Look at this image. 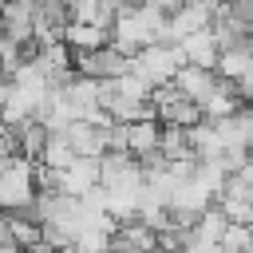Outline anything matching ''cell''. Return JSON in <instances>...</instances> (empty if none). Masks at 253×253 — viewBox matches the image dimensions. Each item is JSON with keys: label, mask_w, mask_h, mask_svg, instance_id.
<instances>
[{"label": "cell", "mask_w": 253, "mask_h": 253, "mask_svg": "<svg viewBox=\"0 0 253 253\" xmlns=\"http://www.w3.org/2000/svg\"><path fill=\"white\" fill-rule=\"evenodd\" d=\"M126 142H130V154H150L162 146V119H138V123H126Z\"/></svg>", "instance_id": "8"}, {"label": "cell", "mask_w": 253, "mask_h": 253, "mask_svg": "<svg viewBox=\"0 0 253 253\" xmlns=\"http://www.w3.org/2000/svg\"><path fill=\"white\" fill-rule=\"evenodd\" d=\"M63 40L75 47V51H95L103 43H111V28H99V24H83V20H71L63 28Z\"/></svg>", "instance_id": "9"}, {"label": "cell", "mask_w": 253, "mask_h": 253, "mask_svg": "<svg viewBox=\"0 0 253 253\" xmlns=\"http://www.w3.org/2000/svg\"><path fill=\"white\" fill-rule=\"evenodd\" d=\"M170 162H182V158H198L194 142H190V126H178V123H162V146H158Z\"/></svg>", "instance_id": "11"}, {"label": "cell", "mask_w": 253, "mask_h": 253, "mask_svg": "<svg viewBox=\"0 0 253 253\" xmlns=\"http://www.w3.org/2000/svg\"><path fill=\"white\" fill-rule=\"evenodd\" d=\"M107 150H130V142H126V123H111L107 126Z\"/></svg>", "instance_id": "17"}, {"label": "cell", "mask_w": 253, "mask_h": 253, "mask_svg": "<svg viewBox=\"0 0 253 253\" xmlns=\"http://www.w3.org/2000/svg\"><path fill=\"white\" fill-rule=\"evenodd\" d=\"M36 198H40L36 158H28V154L4 158V166H0V202H4V210H32Z\"/></svg>", "instance_id": "1"}, {"label": "cell", "mask_w": 253, "mask_h": 253, "mask_svg": "<svg viewBox=\"0 0 253 253\" xmlns=\"http://www.w3.org/2000/svg\"><path fill=\"white\" fill-rule=\"evenodd\" d=\"M249 28H253V20H249Z\"/></svg>", "instance_id": "21"}, {"label": "cell", "mask_w": 253, "mask_h": 253, "mask_svg": "<svg viewBox=\"0 0 253 253\" xmlns=\"http://www.w3.org/2000/svg\"><path fill=\"white\" fill-rule=\"evenodd\" d=\"M233 83H237V91H241V99H245V103H253V67H249V71H245L241 79H233Z\"/></svg>", "instance_id": "18"}, {"label": "cell", "mask_w": 253, "mask_h": 253, "mask_svg": "<svg viewBox=\"0 0 253 253\" xmlns=\"http://www.w3.org/2000/svg\"><path fill=\"white\" fill-rule=\"evenodd\" d=\"M103 182V158H91V154H79L67 170H63V194H75L83 198L91 186Z\"/></svg>", "instance_id": "4"}, {"label": "cell", "mask_w": 253, "mask_h": 253, "mask_svg": "<svg viewBox=\"0 0 253 253\" xmlns=\"http://www.w3.org/2000/svg\"><path fill=\"white\" fill-rule=\"evenodd\" d=\"M182 51H186V63H202V67H213L217 71V59H221V43L213 36V28H198L182 40Z\"/></svg>", "instance_id": "6"}, {"label": "cell", "mask_w": 253, "mask_h": 253, "mask_svg": "<svg viewBox=\"0 0 253 253\" xmlns=\"http://www.w3.org/2000/svg\"><path fill=\"white\" fill-rule=\"evenodd\" d=\"M241 107H245V99H241L237 83H233V79H225V75H217L213 91L202 99V111H206V119H225V115H237Z\"/></svg>", "instance_id": "5"}, {"label": "cell", "mask_w": 253, "mask_h": 253, "mask_svg": "<svg viewBox=\"0 0 253 253\" xmlns=\"http://www.w3.org/2000/svg\"><path fill=\"white\" fill-rule=\"evenodd\" d=\"M67 142L75 146V154H91V158H103L107 154V126L91 123V119H75L67 123Z\"/></svg>", "instance_id": "3"}, {"label": "cell", "mask_w": 253, "mask_h": 253, "mask_svg": "<svg viewBox=\"0 0 253 253\" xmlns=\"http://www.w3.org/2000/svg\"><path fill=\"white\" fill-rule=\"evenodd\" d=\"M249 67H253V36H249L245 43L221 47V59H217V75H225V79H241Z\"/></svg>", "instance_id": "12"}, {"label": "cell", "mask_w": 253, "mask_h": 253, "mask_svg": "<svg viewBox=\"0 0 253 253\" xmlns=\"http://www.w3.org/2000/svg\"><path fill=\"white\" fill-rule=\"evenodd\" d=\"M225 225H229V217H225V210L213 202L202 217H198V225H194V237L198 241H213V245H221V237H225Z\"/></svg>", "instance_id": "15"}, {"label": "cell", "mask_w": 253, "mask_h": 253, "mask_svg": "<svg viewBox=\"0 0 253 253\" xmlns=\"http://www.w3.org/2000/svg\"><path fill=\"white\" fill-rule=\"evenodd\" d=\"M16 134H20V154L40 158V154H43V146H47V138H51V126H47L40 115H32V119L16 123Z\"/></svg>", "instance_id": "10"}, {"label": "cell", "mask_w": 253, "mask_h": 253, "mask_svg": "<svg viewBox=\"0 0 253 253\" xmlns=\"http://www.w3.org/2000/svg\"><path fill=\"white\" fill-rule=\"evenodd\" d=\"M182 63H186L182 43H150V47H142V51L134 55V71H138V75H146L154 87L170 83V79L178 75V67H182Z\"/></svg>", "instance_id": "2"}, {"label": "cell", "mask_w": 253, "mask_h": 253, "mask_svg": "<svg viewBox=\"0 0 253 253\" xmlns=\"http://www.w3.org/2000/svg\"><path fill=\"white\" fill-rule=\"evenodd\" d=\"M0 253H24V245H20L8 229H0Z\"/></svg>", "instance_id": "19"}, {"label": "cell", "mask_w": 253, "mask_h": 253, "mask_svg": "<svg viewBox=\"0 0 253 253\" xmlns=\"http://www.w3.org/2000/svg\"><path fill=\"white\" fill-rule=\"evenodd\" d=\"M190 142H194L198 158H221V150H225V138L213 119H202L198 126H190Z\"/></svg>", "instance_id": "13"}, {"label": "cell", "mask_w": 253, "mask_h": 253, "mask_svg": "<svg viewBox=\"0 0 253 253\" xmlns=\"http://www.w3.org/2000/svg\"><path fill=\"white\" fill-rule=\"evenodd\" d=\"M241 123H245V134H249V142H253V103L241 107Z\"/></svg>", "instance_id": "20"}, {"label": "cell", "mask_w": 253, "mask_h": 253, "mask_svg": "<svg viewBox=\"0 0 253 253\" xmlns=\"http://www.w3.org/2000/svg\"><path fill=\"white\" fill-rule=\"evenodd\" d=\"M75 158H79V154H75V146L67 142V134H63V130H59V134H51V138H47V146H43V154H40V162L59 166V170H67Z\"/></svg>", "instance_id": "16"}, {"label": "cell", "mask_w": 253, "mask_h": 253, "mask_svg": "<svg viewBox=\"0 0 253 253\" xmlns=\"http://www.w3.org/2000/svg\"><path fill=\"white\" fill-rule=\"evenodd\" d=\"M174 83L182 87V95H190V99H206L210 91H213V83H217V71L213 67H202V63H182L178 67V75H174Z\"/></svg>", "instance_id": "7"}, {"label": "cell", "mask_w": 253, "mask_h": 253, "mask_svg": "<svg viewBox=\"0 0 253 253\" xmlns=\"http://www.w3.org/2000/svg\"><path fill=\"white\" fill-rule=\"evenodd\" d=\"M158 119H162V123H178V126H198V123L206 119V111H202V103H198V99L182 95V99H174V103L158 107Z\"/></svg>", "instance_id": "14"}]
</instances>
